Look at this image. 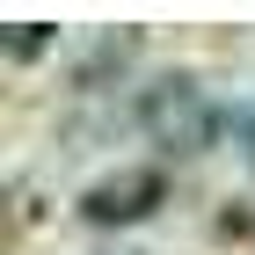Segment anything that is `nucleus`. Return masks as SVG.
Returning <instances> with one entry per match:
<instances>
[{
  "label": "nucleus",
  "instance_id": "nucleus-1",
  "mask_svg": "<svg viewBox=\"0 0 255 255\" xmlns=\"http://www.w3.org/2000/svg\"><path fill=\"white\" fill-rule=\"evenodd\" d=\"M131 117H138V131L153 138L168 160H197V153H212L219 138H226V110L204 95L197 73H160V80H146Z\"/></svg>",
  "mask_w": 255,
  "mask_h": 255
},
{
  "label": "nucleus",
  "instance_id": "nucleus-2",
  "mask_svg": "<svg viewBox=\"0 0 255 255\" xmlns=\"http://www.w3.org/2000/svg\"><path fill=\"white\" fill-rule=\"evenodd\" d=\"M168 197H175V175H168L160 160H131V168L95 175L88 190H80L73 212L88 219V226H146V219H153Z\"/></svg>",
  "mask_w": 255,
  "mask_h": 255
},
{
  "label": "nucleus",
  "instance_id": "nucleus-3",
  "mask_svg": "<svg viewBox=\"0 0 255 255\" xmlns=\"http://www.w3.org/2000/svg\"><path fill=\"white\" fill-rule=\"evenodd\" d=\"M138 44H146L138 29H124V37H117V29H110V37H95V44H88V59L73 66V95H102V88H117V80L131 73Z\"/></svg>",
  "mask_w": 255,
  "mask_h": 255
},
{
  "label": "nucleus",
  "instance_id": "nucleus-4",
  "mask_svg": "<svg viewBox=\"0 0 255 255\" xmlns=\"http://www.w3.org/2000/svg\"><path fill=\"white\" fill-rule=\"evenodd\" d=\"M59 44V22H0V59L7 66H29Z\"/></svg>",
  "mask_w": 255,
  "mask_h": 255
},
{
  "label": "nucleus",
  "instance_id": "nucleus-5",
  "mask_svg": "<svg viewBox=\"0 0 255 255\" xmlns=\"http://www.w3.org/2000/svg\"><path fill=\"white\" fill-rule=\"evenodd\" d=\"M226 138H234V153L248 160V175H255V88L226 102Z\"/></svg>",
  "mask_w": 255,
  "mask_h": 255
}]
</instances>
